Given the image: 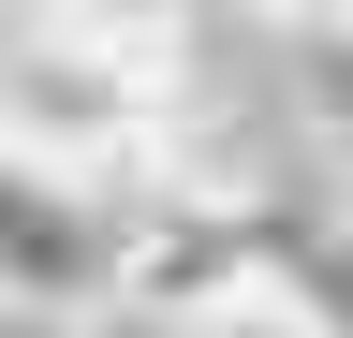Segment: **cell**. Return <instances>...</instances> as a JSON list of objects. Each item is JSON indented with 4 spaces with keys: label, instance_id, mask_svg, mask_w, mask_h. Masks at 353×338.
<instances>
[{
    "label": "cell",
    "instance_id": "cell-1",
    "mask_svg": "<svg viewBox=\"0 0 353 338\" xmlns=\"http://www.w3.org/2000/svg\"><path fill=\"white\" fill-rule=\"evenodd\" d=\"M176 74L192 59H176L162 15H132V0H15V162L103 177V162L162 147Z\"/></svg>",
    "mask_w": 353,
    "mask_h": 338
},
{
    "label": "cell",
    "instance_id": "cell-2",
    "mask_svg": "<svg viewBox=\"0 0 353 338\" xmlns=\"http://www.w3.org/2000/svg\"><path fill=\"white\" fill-rule=\"evenodd\" d=\"M132 265V206H103V177H59V162H15V324H88L118 309Z\"/></svg>",
    "mask_w": 353,
    "mask_h": 338
},
{
    "label": "cell",
    "instance_id": "cell-3",
    "mask_svg": "<svg viewBox=\"0 0 353 338\" xmlns=\"http://www.w3.org/2000/svg\"><path fill=\"white\" fill-rule=\"evenodd\" d=\"M250 15H265V30L294 45V30H353V0H250Z\"/></svg>",
    "mask_w": 353,
    "mask_h": 338
}]
</instances>
